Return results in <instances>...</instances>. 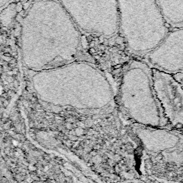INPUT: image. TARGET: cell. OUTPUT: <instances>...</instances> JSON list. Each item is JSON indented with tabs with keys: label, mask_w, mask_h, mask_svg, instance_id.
Returning a JSON list of instances; mask_svg holds the SVG:
<instances>
[{
	"label": "cell",
	"mask_w": 183,
	"mask_h": 183,
	"mask_svg": "<svg viewBox=\"0 0 183 183\" xmlns=\"http://www.w3.org/2000/svg\"><path fill=\"white\" fill-rule=\"evenodd\" d=\"M22 43L29 67L47 68L72 59L80 44L79 28L58 0H36L23 18Z\"/></svg>",
	"instance_id": "1"
},
{
	"label": "cell",
	"mask_w": 183,
	"mask_h": 183,
	"mask_svg": "<svg viewBox=\"0 0 183 183\" xmlns=\"http://www.w3.org/2000/svg\"><path fill=\"white\" fill-rule=\"evenodd\" d=\"M119 100L123 112L134 125L170 127L155 93L152 68L145 61L133 59L126 65Z\"/></svg>",
	"instance_id": "2"
},
{
	"label": "cell",
	"mask_w": 183,
	"mask_h": 183,
	"mask_svg": "<svg viewBox=\"0 0 183 183\" xmlns=\"http://www.w3.org/2000/svg\"><path fill=\"white\" fill-rule=\"evenodd\" d=\"M118 12L119 31L137 56L145 57L170 31L156 0H118Z\"/></svg>",
	"instance_id": "3"
},
{
	"label": "cell",
	"mask_w": 183,
	"mask_h": 183,
	"mask_svg": "<svg viewBox=\"0 0 183 183\" xmlns=\"http://www.w3.org/2000/svg\"><path fill=\"white\" fill-rule=\"evenodd\" d=\"M79 29L111 37L119 32L118 0H58Z\"/></svg>",
	"instance_id": "4"
},
{
	"label": "cell",
	"mask_w": 183,
	"mask_h": 183,
	"mask_svg": "<svg viewBox=\"0 0 183 183\" xmlns=\"http://www.w3.org/2000/svg\"><path fill=\"white\" fill-rule=\"evenodd\" d=\"M133 131L147 154L183 167V130L134 125Z\"/></svg>",
	"instance_id": "5"
},
{
	"label": "cell",
	"mask_w": 183,
	"mask_h": 183,
	"mask_svg": "<svg viewBox=\"0 0 183 183\" xmlns=\"http://www.w3.org/2000/svg\"><path fill=\"white\" fill-rule=\"evenodd\" d=\"M153 84L164 114L172 128H183V86L174 74L152 68Z\"/></svg>",
	"instance_id": "6"
},
{
	"label": "cell",
	"mask_w": 183,
	"mask_h": 183,
	"mask_svg": "<svg viewBox=\"0 0 183 183\" xmlns=\"http://www.w3.org/2000/svg\"><path fill=\"white\" fill-rule=\"evenodd\" d=\"M144 59L154 69L172 74L183 73V27L168 32Z\"/></svg>",
	"instance_id": "7"
},
{
	"label": "cell",
	"mask_w": 183,
	"mask_h": 183,
	"mask_svg": "<svg viewBox=\"0 0 183 183\" xmlns=\"http://www.w3.org/2000/svg\"><path fill=\"white\" fill-rule=\"evenodd\" d=\"M164 18L173 28L183 27V0H156Z\"/></svg>",
	"instance_id": "8"
},
{
	"label": "cell",
	"mask_w": 183,
	"mask_h": 183,
	"mask_svg": "<svg viewBox=\"0 0 183 183\" xmlns=\"http://www.w3.org/2000/svg\"><path fill=\"white\" fill-rule=\"evenodd\" d=\"M12 2H14V0H0V12Z\"/></svg>",
	"instance_id": "9"
},
{
	"label": "cell",
	"mask_w": 183,
	"mask_h": 183,
	"mask_svg": "<svg viewBox=\"0 0 183 183\" xmlns=\"http://www.w3.org/2000/svg\"><path fill=\"white\" fill-rule=\"evenodd\" d=\"M174 76L175 77L176 79L177 80L180 81V82H181V84H182L183 86V73H178V74H174ZM182 130H183V128Z\"/></svg>",
	"instance_id": "10"
}]
</instances>
